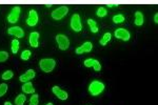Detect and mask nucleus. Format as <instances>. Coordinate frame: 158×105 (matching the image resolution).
I'll list each match as a JSON object with an SVG mask.
<instances>
[{"instance_id": "1", "label": "nucleus", "mask_w": 158, "mask_h": 105, "mask_svg": "<svg viewBox=\"0 0 158 105\" xmlns=\"http://www.w3.org/2000/svg\"><path fill=\"white\" fill-rule=\"evenodd\" d=\"M104 89V84L102 82L97 81V80H94L89 86V93H90L92 96H98L103 91Z\"/></svg>"}, {"instance_id": "2", "label": "nucleus", "mask_w": 158, "mask_h": 105, "mask_svg": "<svg viewBox=\"0 0 158 105\" xmlns=\"http://www.w3.org/2000/svg\"><path fill=\"white\" fill-rule=\"evenodd\" d=\"M55 65H56V62L54 59L45 58V59H41L39 62L40 68H41L42 71H44V73H51V71L55 68Z\"/></svg>"}, {"instance_id": "3", "label": "nucleus", "mask_w": 158, "mask_h": 105, "mask_svg": "<svg viewBox=\"0 0 158 105\" xmlns=\"http://www.w3.org/2000/svg\"><path fill=\"white\" fill-rule=\"evenodd\" d=\"M56 41H57L58 47H59L61 50H67L69 46H70V40H69V38L62 34L56 36Z\"/></svg>"}, {"instance_id": "4", "label": "nucleus", "mask_w": 158, "mask_h": 105, "mask_svg": "<svg viewBox=\"0 0 158 105\" xmlns=\"http://www.w3.org/2000/svg\"><path fill=\"white\" fill-rule=\"evenodd\" d=\"M68 12H69L68 6H59L58 9H56L55 11L52 13V18L54 20H60L68 14Z\"/></svg>"}, {"instance_id": "5", "label": "nucleus", "mask_w": 158, "mask_h": 105, "mask_svg": "<svg viewBox=\"0 0 158 105\" xmlns=\"http://www.w3.org/2000/svg\"><path fill=\"white\" fill-rule=\"evenodd\" d=\"M71 27H72L73 30L75 32H80L81 29H82V25H81V21H80V16L78 14H74L72 18H71Z\"/></svg>"}, {"instance_id": "6", "label": "nucleus", "mask_w": 158, "mask_h": 105, "mask_svg": "<svg viewBox=\"0 0 158 105\" xmlns=\"http://www.w3.org/2000/svg\"><path fill=\"white\" fill-rule=\"evenodd\" d=\"M20 11H21L20 6H14V7H13L11 13H10V15L7 16V21H9L10 23H16L17 20L19 19Z\"/></svg>"}, {"instance_id": "7", "label": "nucleus", "mask_w": 158, "mask_h": 105, "mask_svg": "<svg viewBox=\"0 0 158 105\" xmlns=\"http://www.w3.org/2000/svg\"><path fill=\"white\" fill-rule=\"evenodd\" d=\"M115 37L123 41H129L130 38H131V34L126 29H118L115 30Z\"/></svg>"}, {"instance_id": "8", "label": "nucleus", "mask_w": 158, "mask_h": 105, "mask_svg": "<svg viewBox=\"0 0 158 105\" xmlns=\"http://www.w3.org/2000/svg\"><path fill=\"white\" fill-rule=\"evenodd\" d=\"M92 48H93V44H92L90 41H86L81 46L76 48L75 53L77 54V55H80V54H83V53H90L92 50Z\"/></svg>"}, {"instance_id": "9", "label": "nucleus", "mask_w": 158, "mask_h": 105, "mask_svg": "<svg viewBox=\"0 0 158 105\" xmlns=\"http://www.w3.org/2000/svg\"><path fill=\"white\" fill-rule=\"evenodd\" d=\"M38 22V14L36 11L34 10H31L30 13H29V17H27V23L29 26H34L36 25Z\"/></svg>"}, {"instance_id": "10", "label": "nucleus", "mask_w": 158, "mask_h": 105, "mask_svg": "<svg viewBox=\"0 0 158 105\" xmlns=\"http://www.w3.org/2000/svg\"><path fill=\"white\" fill-rule=\"evenodd\" d=\"M52 91L58 99L63 100V101H64V100H67L68 97H69L67 91H62L61 88H59V86H54V87L52 88Z\"/></svg>"}, {"instance_id": "11", "label": "nucleus", "mask_w": 158, "mask_h": 105, "mask_svg": "<svg viewBox=\"0 0 158 105\" xmlns=\"http://www.w3.org/2000/svg\"><path fill=\"white\" fill-rule=\"evenodd\" d=\"M7 34L15 36V37H17V38H22L24 36V32L21 27L13 26V27H10V29L7 30Z\"/></svg>"}, {"instance_id": "12", "label": "nucleus", "mask_w": 158, "mask_h": 105, "mask_svg": "<svg viewBox=\"0 0 158 105\" xmlns=\"http://www.w3.org/2000/svg\"><path fill=\"white\" fill-rule=\"evenodd\" d=\"M35 76H36L35 71L34 70H29L27 71H25V74H23V75H21L19 77V80L21 82H23V83H25V82H29L30 80H32Z\"/></svg>"}, {"instance_id": "13", "label": "nucleus", "mask_w": 158, "mask_h": 105, "mask_svg": "<svg viewBox=\"0 0 158 105\" xmlns=\"http://www.w3.org/2000/svg\"><path fill=\"white\" fill-rule=\"evenodd\" d=\"M38 40H39V33H37V32L31 33L30 38H29L31 46H32V47H38Z\"/></svg>"}, {"instance_id": "14", "label": "nucleus", "mask_w": 158, "mask_h": 105, "mask_svg": "<svg viewBox=\"0 0 158 105\" xmlns=\"http://www.w3.org/2000/svg\"><path fill=\"white\" fill-rule=\"evenodd\" d=\"M22 91L24 94H33L35 91V88L31 82H25L23 85H22Z\"/></svg>"}, {"instance_id": "15", "label": "nucleus", "mask_w": 158, "mask_h": 105, "mask_svg": "<svg viewBox=\"0 0 158 105\" xmlns=\"http://www.w3.org/2000/svg\"><path fill=\"white\" fill-rule=\"evenodd\" d=\"M135 25L137 26H141L143 24V15L141 12H136L135 13Z\"/></svg>"}, {"instance_id": "16", "label": "nucleus", "mask_w": 158, "mask_h": 105, "mask_svg": "<svg viewBox=\"0 0 158 105\" xmlns=\"http://www.w3.org/2000/svg\"><path fill=\"white\" fill-rule=\"evenodd\" d=\"M88 24L90 25V29H91L92 33H97L98 32V26H97V23H96L95 20L89 19L88 20Z\"/></svg>"}, {"instance_id": "17", "label": "nucleus", "mask_w": 158, "mask_h": 105, "mask_svg": "<svg viewBox=\"0 0 158 105\" xmlns=\"http://www.w3.org/2000/svg\"><path fill=\"white\" fill-rule=\"evenodd\" d=\"M25 100H27V97H25L23 94H20L17 96V98L15 99V105H23Z\"/></svg>"}, {"instance_id": "18", "label": "nucleus", "mask_w": 158, "mask_h": 105, "mask_svg": "<svg viewBox=\"0 0 158 105\" xmlns=\"http://www.w3.org/2000/svg\"><path fill=\"white\" fill-rule=\"evenodd\" d=\"M111 38H112L111 33H106V34L103 35V37L100 39V41H99V43H100L101 45H106V43H108L109 41L111 40Z\"/></svg>"}, {"instance_id": "19", "label": "nucleus", "mask_w": 158, "mask_h": 105, "mask_svg": "<svg viewBox=\"0 0 158 105\" xmlns=\"http://www.w3.org/2000/svg\"><path fill=\"white\" fill-rule=\"evenodd\" d=\"M18 50H19V41L17 39L12 40V53L17 54Z\"/></svg>"}, {"instance_id": "20", "label": "nucleus", "mask_w": 158, "mask_h": 105, "mask_svg": "<svg viewBox=\"0 0 158 105\" xmlns=\"http://www.w3.org/2000/svg\"><path fill=\"white\" fill-rule=\"evenodd\" d=\"M13 76H14V73L12 71H6L1 75V78L2 80H10V79L13 78Z\"/></svg>"}, {"instance_id": "21", "label": "nucleus", "mask_w": 158, "mask_h": 105, "mask_svg": "<svg viewBox=\"0 0 158 105\" xmlns=\"http://www.w3.org/2000/svg\"><path fill=\"white\" fill-rule=\"evenodd\" d=\"M39 103V98H38V95L34 94L30 99V105H38Z\"/></svg>"}, {"instance_id": "22", "label": "nucleus", "mask_w": 158, "mask_h": 105, "mask_svg": "<svg viewBox=\"0 0 158 105\" xmlns=\"http://www.w3.org/2000/svg\"><path fill=\"white\" fill-rule=\"evenodd\" d=\"M113 21L115 23H122L124 21V16L123 15H115L113 17Z\"/></svg>"}, {"instance_id": "23", "label": "nucleus", "mask_w": 158, "mask_h": 105, "mask_svg": "<svg viewBox=\"0 0 158 105\" xmlns=\"http://www.w3.org/2000/svg\"><path fill=\"white\" fill-rule=\"evenodd\" d=\"M30 57H31V50H25L22 52V54H21V59H22V60L27 61V60H29Z\"/></svg>"}, {"instance_id": "24", "label": "nucleus", "mask_w": 158, "mask_h": 105, "mask_svg": "<svg viewBox=\"0 0 158 105\" xmlns=\"http://www.w3.org/2000/svg\"><path fill=\"white\" fill-rule=\"evenodd\" d=\"M6 91H7V85L6 83H1L0 84V97L4 96Z\"/></svg>"}, {"instance_id": "25", "label": "nucleus", "mask_w": 158, "mask_h": 105, "mask_svg": "<svg viewBox=\"0 0 158 105\" xmlns=\"http://www.w3.org/2000/svg\"><path fill=\"white\" fill-rule=\"evenodd\" d=\"M7 58H9V54L6 52H3V50H0V62L6 61Z\"/></svg>"}, {"instance_id": "26", "label": "nucleus", "mask_w": 158, "mask_h": 105, "mask_svg": "<svg viewBox=\"0 0 158 105\" xmlns=\"http://www.w3.org/2000/svg\"><path fill=\"white\" fill-rule=\"evenodd\" d=\"M106 15V7H99V9L97 10V16L98 17H104Z\"/></svg>"}, {"instance_id": "27", "label": "nucleus", "mask_w": 158, "mask_h": 105, "mask_svg": "<svg viewBox=\"0 0 158 105\" xmlns=\"http://www.w3.org/2000/svg\"><path fill=\"white\" fill-rule=\"evenodd\" d=\"M94 62H95V59H86V60H85V62H83V64H85V66H86V67H92V66L94 65Z\"/></svg>"}, {"instance_id": "28", "label": "nucleus", "mask_w": 158, "mask_h": 105, "mask_svg": "<svg viewBox=\"0 0 158 105\" xmlns=\"http://www.w3.org/2000/svg\"><path fill=\"white\" fill-rule=\"evenodd\" d=\"M154 22H155V23H158V14H155V16H154Z\"/></svg>"}, {"instance_id": "29", "label": "nucleus", "mask_w": 158, "mask_h": 105, "mask_svg": "<svg viewBox=\"0 0 158 105\" xmlns=\"http://www.w3.org/2000/svg\"><path fill=\"white\" fill-rule=\"evenodd\" d=\"M106 6H108L109 7H112L113 6H115V4H112V3H109V4H106Z\"/></svg>"}, {"instance_id": "30", "label": "nucleus", "mask_w": 158, "mask_h": 105, "mask_svg": "<svg viewBox=\"0 0 158 105\" xmlns=\"http://www.w3.org/2000/svg\"><path fill=\"white\" fill-rule=\"evenodd\" d=\"M4 105H12V104L10 103V102H6V103H4Z\"/></svg>"}, {"instance_id": "31", "label": "nucleus", "mask_w": 158, "mask_h": 105, "mask_svg": "<svg viewBox=\"0 0 158 105\" xmlns=\"http://www.w3.org/2000/svg\"><path fill=\"white\" fill-rule=\"evenodd\" d=\"M45 6H47V7H51V6H52V4H45Z\"/></svg>"}, {"instance_id": "32", "label": "nucleus", "mask_w": 158, "mask_h": 105, "mask_svg": "<svg viewBox=\"0 0 158 105\" xmlns=\"http://www.w3.org/2000/svg\"><path fill=\"white\" fill-rule=\"evenodd\" d=\"M47 105H54V104H53V103H48Z\"/></svg>"}]
</instances>
